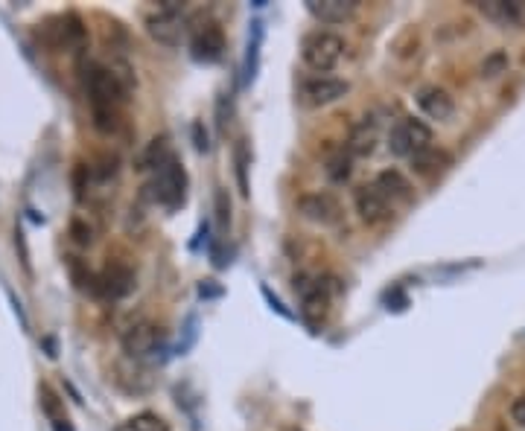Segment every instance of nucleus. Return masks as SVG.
I'll return each mask as SVG.
<instances>
[{"instance_id":"1","label":"nucleus","mask_w":525,"mask_h":431,"mask_svg":"<svg viewBox=\"0 0 525 431\" xmlns=\"http://www.w3.org/2000/svg\"><path fill=\"white\" fill-rule=\"evenodd\" d=\"M85 91L94 108V126L103 134H114L120 126V108L126 102V85L120 76L103 65H91L85 70Z\"/></svg>"},{"instance_id":"2","label":"nucleus","mask_w":525,"mask_h":431,"mask_svg":"<svg viewBox=\"0 0 525 431\" xmlns=\"http://www.w3.org/2000/svg\"><path fill=\"white\" fill-rule=\"evenodd\" d=\"M143 196L152 201V204H161V207H181L187 199V172L184 164L178 158H170L161 169L152 172L149 184L143 187Z\"/></svg>"},{"instance_id":"3","label":"nucleus","mask_w":525,"mask_h":431,"mask_svg":"<svg viewBox=\"0 0 525 431\" xmlns=\"http://www.w3.org/2000/svg\"><path fill=\"white\" fill-rule=\"evenodd\" d=\"M342 56H345V41L342 35L330 33V30H313L301 41V59L307 67H313L318 76L333 70L342 62Z\"/></svg>"},{"instance_id":"4","label":"nucleus","mask_w":525,"mask_h":431,"mask_svg":"<svg viewBox=\"0 0 525 431\" xmlns=\"http://www.w3.org/2000/svg\"><path fill=\"white\" fill-rule=\"evenodd\" d=\"M432 146V132L418 117H403L391 126L388 132V149L397 158H415Z\"/></svg>"},{"instance_id":"5","label":"nucleus","mask_w":525,"mask_h":431,"mask_svg":"<svg viewBox=\"0 0 525 431\" xmlns=\"http://www.w3.org/2000/svg\"><path fill=\"white\" fill-rule=\"evenodd\" d=\"M146 33L152 35L158 44L178 47L181 44V35H184V3L164 0L158 6V12L146 18Z\"/></svg>"},{"instance_id":"6","label":"nucleus","mask_w":525,"mask_h":431,"mask_svg":"<svg viewBox=\"0 0 525 431\" xmlns=\"http://www.w3.org/2000/svg\"><path fill=\"white\" fill-rule=\"evenodd\" d=\"M356 213H359V219L368 228H380V225H385L391 219L394 204L385 199L383 193H380V187L371 181V184H365V187L356 190Z\"/></svg>"},{"instance_id":"7","label":"nucleus","mask_w":525,"mask_h":431,"mask_svg":"<svg viewBox=\"0 0 525 431\" xmlns=\"http://www.w3.org/2000/svg\"><path fill=\"white\" fill-rule=\"evenodd\" d=\"M350 91V85L345 79H336V76H313L301 85V100L313 108L321 105H333L339 102Z\"/></svg>"},{"instance_id":"8","label":"nucleus","mask_w":525,"mask_h":431,"mask_svg":"<svg viewBox=\"0 0 525 431\" xmlns=\"http://www.w3.org/2000/svg\"><path fill=\"white\" fill-rule=\"evenodd\" d=\"M298 210L304 219H310L321 228H330V225H339L342 222V204L333 199L330 193H310V196H301L298 199Z\"/></svg>"},{"instance_id":"9","label":"nucleus","mask_w":525,"mask_h":431,"mask_svg":"<svg viewBox=\"0 0 525 431\" xmlns=\"http://www.w3.org/2000/svg\"><path fill=\"white\" fill-rule=\"evenodd\" d=\"M222 53H225V35H222V27L219 24H202L199 30H193L190 35V56L196 59V62H216V59H222Z\"/></svg>"},{"instance_id":"10","label":"nucleus","mask_w":525,"mask_h":431,"mask_svg":"<svg viewBox=\"0 0 525 431\" xmlns=\"http://www.w3.org/2000/svg\"><path fill=\"white\" fill-rule=\"evenodd\" d=\"M91 289L108 300L126 298L135 289V274H132V268L126 266H108L103 274L94 277V286Z\"/></svg>"},{"instance_id":"11","label":"nucleus","mask_w":525,"mask_h":431,"mask_svg":"<svg viewBox=\"0 0 525 431\" xmlns=\"http://www.w3.org/2000/svg\"><path fill=\"white\" fill-rule=\"evenodd\" d=\"M295 292L301 295V303H304V318L310 324H318L327 315V306H330V298L324 292V283L313 280V277H298Z\"/></svg>"},{"instance_id":"12","label":"nucleus","mask_w":525,"mask_h":431,"mask_svg":"<svg viewBox=\"0 0 525 431\" xmlns=\"http://www.w3.org/2000/svg\"><path fill=\"white\" fill-rule=\"evenodd\" d=\"M158 344H161V330L149 321L132 324L129 330L123 332V347H126L129 356H149Z\"/></svg>"},{"instance_id":"13","label":"nucleus","mask_w":525,"mask_h":431,"mask_svg":"<svg viewBox=\"0 0 525 431\" xmlns=\"http://www.w3.org/2000/svg\"><path fill=\"white\" fill-rule=\"evenodd\" d=\"M415 100H418L420 111H423L426 117H432V120H450V117H453V97H450L444 88H438V85H423Z\"/></svg>"},{"instance_id":"14","label":"nucleus","mask_w":525,"mask_h":431,"mask_svg":"<svg viewBox=\"0 0 525 431\" xmlns=\"http://www.w3.org/2000/svg\"><path fill=\"white\" fill-rule=\"evenodd\" d=\"M356 6V0H307V12L321 24H345Z\"/></svg>"},{"instance_id":"15","label":"nucleus","mask_w":525,"mask_h":431,"mask_svg":"<svg viewBox=\"0 0 525 431\" xmlns=\"http://www.w3.org/2000/svg\"><path fill=\"white\" fill-rule=\"evenodd\" d=\"M476 6L496 27H520L523 24V6L514 0H482Z\"/></svg>"},{"instance_id":"16","label":"nucleus","mask_w":525,"mask_h":431,"mask_svg":"<svg viewBox=\"0 0 525 431\" xmlns=\"http://www.w3.org/2000/svg\"><path fill=\"white\" fill-rule=\"evenodd\" d=\"M374 184L380 187V193H383L391 204H403V201H412V196H415V187H412L409 178H406L403 172H397V169H385V172H380Z\"/></svg>"},{"instance_id":"17","label":"nucleus","mask_w":525,"mask_h":431,"mask_svg":"<svg viewBox=\"0 0 525 431\" xmlns=\"http://www.w3.org/2000/svg\"><path fill=\"white\" fill-rule=\"evenodd\" d=\"M453 166V158L444 152V149H435V146H429L426 152H420L412 158V169L418 172L420 178H426V181H432V178H438L441 172H447Z\"/></svg>"},{"instance_id":"18","label":"nucleus","mask_w":525,"mask_h":431,"mask_svg":"<svg viewBox=\"0 0 525 431\" xmlns=\"http://www.w3.org/2000/svg\"><path fill=\"white\" fill-rule=\"evenodd\" d=\"M41 408H44V417L50 420L53 431H73L68 411H65L62 399L53 394V388H50V385H41Z\"/></svg>"},{"instance_id":"19","label":"nucleus","mask_w":525,"mask_h":431,"mask_svg":"<svg viewBox=\"0 0 525 431\" xmlns=\"http://www.w3.org/2000/svg\"><path fill=\"white\" fill-rule=\"evenodd\" d=\"M348 149L350 155H359V158L374 155V149H377V123L374 120H362L350 134Z\"/></svg>"},{"instance_id":"20","label":"nucleus","mask_w":525,"mask_h":431,"mask_svg":"<svg viewBox=\"0 0 525 431\" xmlns=\"http://www.w3.org/2000/svg\"><path fill=\"white\" fill-rule=\"evenodd\" d=\"M170 158H173V149H170L167 137H155V140L146 143V149L140 152L138 169H143V172H155V169H161V166L167 164Z\"/></svg>"},{"instance_id":"21","label":"nucleus","mask_w":525,"mask_h":431,"mask_svg":"<svg viewBox=\"0 0 525 431\" xmlns=\"http://www.w3.org/2000/svg\"><path fill=\"white\" fill-rule=\"evenodd\" d=\"M324 172H327V178L333 181V184H345L350 178V172H353V155H350V149H336V152H330L327 155V161H324Z\"/></svg>"},{"instance_id":"22","label":"nucleus","mask_w":525,"mask_h":431,"mask_svg":"<svg viewBox=\"0 0 525 431\" xmlns=\"http://www.w3.org/2000/svg\"><path fill=\"white\" fill-rule=\"evenodd\" d=\"M129 431H170V423L155 411H140L129 420Z\"/></svg>"},{"instance_id":"23","label":"nucleus","mask_w":525,"mask_h":431,"mask_svg":"<svg viewBox=\"0 0 525 431\" xmlns=\"http://www.w3.org/2000/svg\"><path fill=\"white\" fill-rule=\"evenodd\" d=\"M260 24H254V41L248 38V53H245V82L254 79V70H257V47H260Z\"/></svg>"},{"instance_id":"24","label":"nucleus","mask_w":525,"mask_h":431,"mask_svg":"<svg viewBox=\"0 0 525 431\" xmlns=\"http://www.w3.org/2000/svg\"><path fill=\"white\" fill-rule=\"evenodd\" d=\"M505 65H508V59H505L502 53H493L490 59H485V65H482V76L493 79V76H499V73L505 70Z\"/></svg>"},{"instance_id":"25","label":"nucleus","mask_w":525,"mask_h":431,"mask_svg":"<svg viewBox=\"0 0 525 431\" xmlns=\"http://www.w3.org/2000/svg\"><path fill=\"white\" fill-rule=\"evenodd\" d=\"M237 175H240V187H243V193H248V181H245V146H243V140L237 143Z\"/></svg>"},{"instance_id":"26","label":"nucleus","mask_w":525,"mask_h":431,"mask_svg":"<svg viewBox=\"0 0 525 431\" xmlns=\"http://www.w3.org/2000/svg\"><path fill=\"white\" fill-rule=\"evenodd\" d=\"M511 417H514L517 426H525V394L514 399V405H511Z\"/></svg>"},{"instance_id":"27","label":"nucleus","mask_w":525,"mask_h":431,"mask_svg":"<svg viewBox=\"0 0 525 431\" xmlns=\"http://www.w3.org/2000/svg\"><path fill=\"white\" fill-rule=\"evenodd\" d=\"M216 207H219V225L225 228L231 222V207H225V193H216Z\"/></svg>"}]
</instances>
